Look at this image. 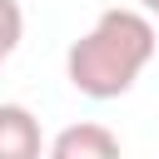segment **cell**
<instances>
[{"mask_svg": "<svg viewBox=\"0 0 159 159\" xmlns=\"http://www.w3.org/2000/svg\"><path fill=\"white\" fill-rule=\"evenodd\" d=\"M154 20L144 10L114 5L65 50V80L84 99H119L154 60Z\"/></svg>", "mask_w": 159, "mask_h": 159, "instance_id": "6da1fadb", "label": "cell"}, {"mask_svg": "<svg viewBox=\"0 0 159 159\" xmlns=\"http://www.w3.org/2000/svg\"><path fill=\"white\" fill-rule=\"evenodd\" d=\"M45 159H124V149H119L114 129H104L94 119H80V124H65L45 144Z\"/></svg>", "mask_w": 159, "mask_h": 159, "instance_id": "7a4b0ae2", "label": "cell"}, {"mask_svg": "<svg viewBox=\"0 0 159 159\" xmlns=\"http://www.w3.org/2000/svg\"><path fill=\"white\" fill-rule=\"evenodd\" d=\"M0 159H45V129L25 104H0Z\"/></svg>", "mask_w": 159, "mask_h": 159, "instance_id": "3957f363", "label": "cell"}, {"mask_svg": "<svg viewBox=\"0 0 159 159\" xmlns=\"http://www.w3.org/2000/svg\"><path fill=\"white\" fill-rule=\"evenodd\" d=\"M20 40H25V10L20 0H0V65L15 55Z\"/></svg>", "mask_w": 159, "mask_h": 159, "instance_id": "277c9868", "label": "cell"}, {"mask_svg": "<svg viewBox=\"0 0 159 159\" xmlns=\"http://www.w3.org/2000/svg\"><path fill=\"white\" fill-rule=\"evenodd\" d=\"M139 10L144 15H159V0H139Z\"/></svg>", "mask_w": 159, "mask_h": 159, "instance_id": "5b68a950", "label": "cell"}]
</instances>
